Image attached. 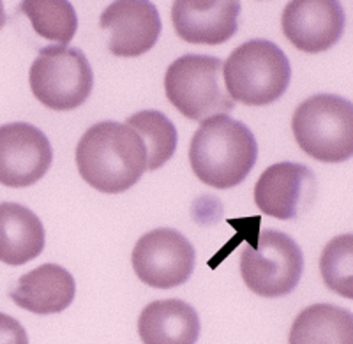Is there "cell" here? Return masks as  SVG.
<instances>
[{"label": "cell", "instance_id": "obj_16", "mask_svg": "<svg viewBox=\"0 0 353 344\" xmlns=\"http://www.w3.org/2000/svg\"><path fill=\"white\" fill-rule=\"evenodd\" d=\"M44 226L20 203H0V261L20 267L36 260L44 249Z\"/></svg>", "mask_w": 353, "mask_h": 344}, {"label": "cell", "instance_id": "obj_1", "mask_svg": "<svg viewBox=\"0 0 353 344\" xmlns=\"http://www.w3.org/2000/svg\"><path fill=\"white\" fill-rule=\"evenodd\" d=\"M77 166L90 188L119 194L147 172V150L137 131L121 122H97L77 145Z\"/></svg>", "mask_w": 353, "mask_h": 344}, {"label": "cell", "instance_id": "obj_11", "mask_svg": "<svg viewBox=\"0 0 353 344\" xmlns=\"http://www.w3.org/2000/svg\"><path fill=\"white\" fill-rule=\"evenodd\" d=\"M343 6L334 0H293L283 11L281 28L286 39L305 53L332 48L345 32Z\"/></svg>", "mask_w": 353, "mask_h": 344}, {"label": "cell", "instance_id": "obj_4", "mask_svg": "<svg viewBox=\"0 0 353 344\" xmlns=\"http://www.w3.org/2000/svg\"><path fill=\"white\" fill-rule=\"evenodd\" d=\"M299 147L321 163H345L353 156V104L334 94H316L293 113Z\"/></svg>", "mask_w": 353, "mask_h": 344}, {"label": "cell", "instance_id": "obj_18", "mask_svg": "<svg viewBox=\"0 0 353 344\" xmlns=\"http://www.w3.org/2000/svg\"><path fill=\"white\" fill-rule=\"evenodd\" d=\"M125 124L137 131L147 150V170L154 172L168 163L176 150L179 132L165 113L143 110L128 119Z\"/></svg>", "mask_w": 353, "mask_h": 344}, {"label": "cell", "instance_id": "obj_12", "mask_svg": "<svg viewBox=\"0 0 353 344\" xmlns=\"http://www.w3.org/2000/svg\"><path fill=\"white\" fill-rule=\"evenodd\" d=\"M103 30L110 34L108 48L117 57H140L150 52L159 39L157 8L149 0H119L103 11Z\"/></svg>", "mask_w": 353, "mask_h": 344}, {"label": "cell", "instance_id": "obj_22", "mask_svg": "<svg viewBox=\"0 0 353 344\" xmlns=\"http://www.w3.org/2000/svg\"><path fill=\"white\" fill-rule=\"evenodd\" d=\"M6 21H8V17H6L4 4L0 2V30H2V27H4V25H6Z\"/></svg>", "mask_w": 353, "mask_h": 344}, {"label": "cell", "instance_id": "obj_10", "mask_svg": "<svg viewBox=\"0 0 353 344\" xmlns=\"http://www.w3.org/2000/svg\"><path fill=\"white\" fill-rule=\"evenodd\" d=\"M318 182L313 170L304 164L277 163L261 173L254 185V203L265 216L297 219L313 207Z\"/></svg>", "mask_w": 353, "mask_h": 344}, {"label": "cell", "instance_id": "obj_3", "mask_svg": "<svg viewBox=\"0 0 353 344\" xmlns=\"http://www.w3.org/2000/svg\"><path fill=\"white\" fill-rule=\"evenodd\" d=\"M228 96L248 106L276 103L292 80V64L277 44L253 39L233 50L223 65Z\"/></svg>", "mask_w": 353, "mask_h": 344}, {"label": "cell", "instance_id": "obj_6", "mask_svg": "<svg viewBox=\"0 0 353 344\" xmlns=\"http://www.w3.org/2000/svg\"><path fill=\"white\" fill-rule=\"evenodd\" d=\"M30 90L46 108L69 112L85 103L92 92L94 72L80 48L46 46L30 65Z\"/></svg>", "mask_w": 353, "mask_h": 344}, {"label": "cell", "instance_id": "obj_13", "mask_svg": "<svg viewBox=\"0 0 353 344\" xmlns=\"http://www.w3.org/2000/svg\"><path fill=\"white\" fill-rule=\"evenodd\" d=\"M241 2L235 0H176L172 21L176 36L191 44L219 46L239 30Z\"/></svg>", "mask_w": 353, "mask_h": 344}, {"label": "cell", "instance_id": "obj_15", "mask_svg": "<svg viewBox=\"0 0 353 344\" xmlns=\"http://www.w3.org/2000/svg\"><path fill=\"white\" fill-rule=\"evenodd\" d=\"M200 330L196 309L179 299L150 302L138 318L143 344H196Z\"/></svg>", "mask_w": 353, "mask_h": 344}, {"label": "cell", "instance_id": "obj_19", "mask_svg": "<svg viewBox=\"0 0 353 344\" xmlns=\"http://www.w3.org/2000/svg\"><path fill=\"white\" fill-rule=\"evenodd\" d=\"M34 30L48 41L68 46L78 30L77 11L68 0H25L20 4Z\"/></svg>", "mask_w": 353, "mask_h": 344}, {"label": "cell", "instance_id": "obj_17", "mask_svg": "<svg viewBox=\"0 0 353 344\" xmlns=\"http://www.w3.org/2000/svg\"><path fill=\"white\" fill-rule=\"evenodd\" d=\"M290 344H353V314L334 304H313L299 312Z\"/></svg>", "mask_w": 353, "mask_h": 344}, {"label": "cell", "instance_id": "obj_8", "mask_svg": "<svg viewBox=\"0 0 353 344\" xmlns=\"http://www.w3.org/2000/svg\"><path fill=\"white\" fill-rule=\"evenodd\" d=\"M131 261L141 283L150 288L170 290L189 281L196 265V252L176 230L157 228L138 239Z\"/></svg>", "mask_w": 353, "mask_h": 344}, {"label": "cell", "instance_id": "obj_5", "mask_svg": "<svg viewBox=\"0 0 353 344\" xmlns=\"http://www.w3.org/2000/svg\"><path fill=\"white\" fill-rule=\"evenodd\" d=\"M170 103L185 119L205 122L235 108L223 83V62L210 55H184L170 64L165 74Z\"/></svg>", "mask_w": 353, "mask_h": 344}, {"label": "cell", "instance_id": "obj_20", "mask_svg": "<svg viewBox=\"0 0 353 344\" xmlns=\"http://www.w3.org/2000/svg\"><path fill=\"white\" fill-rule=\"evenodd\" d=\"M323 283L337 295L353 299V235L345 233L329 242L321 252Z\"/></svg>", "mask_w": 353, "mask_h": 344}, {"label": "cell", "instance_id": "obj_9", "mask_svg": "<svg viewBox=\"0 0 353 344\" xmlns=\"http://www.w3.org/2000/svg\"><path fill=\"white\" fill-rule=\"evenodd\" d=\"M52 161V143L36 125H0V184L14 189L34 185L46 175Z\"/></svg>", "mask_w": 353, "mask_h": 344}, {"label": "cell", "instance_id": "obj_14", "mask_svg": "<svg viewBox=\"0 0 353 344\" xmlns=\"http://www.w3.org/2000/svg\"><path fill=\"white\" fill-rule=\"evenodd\" d=\"M77 295V281L69 270L55 263H44L23 274L11 292L12 302L28 312L48 316L62 312Z\"/></svg>", "mask_w": 353, "mask_h": 344}, {"label": "cell", "instance_id": "obj_2", "mask_svg": "<svg viewBox=\"0 0 353 344\" xmlns=\"http://www.w3.org/2000/svg\"><path fill=\"white\" fill-rule=\"evenodd\" d=\"M258 159L253 131L228 115L201 122L189 145L194 175L214 189H232L244 182Z\"/></svg>", "mask_w": 353, "mask_h": 344}, {"label": "cell", "instance_id": "obj_21", "mask_svg": "<svg viewBox=\"0 0 353 344\" xmlns=\"http://www.w3.org/2000/svg\"><path fill=\"white\" fill-rule=\"evenodd\" d=\"M0 344H28L23 325L4 312H0Z\"/></svg>", "mask_w": 353, "mask_h": 344}, {"label": "cell", "instance_id": "obj_7", "mask_svg": "<svg viewBox=\"0 0 353 344\" xmlns=\"http://www.w3.org/2000/svg\"><path fill=\"white\" fill-rule=\"evenodd\" d=\"M304 270V254L292 236L279 230H263L241 254V274L248 288L265 299L285 296L297 288Z\"/></svg>", "mask_w": 353, "mask_h": 344}]
</instances>
